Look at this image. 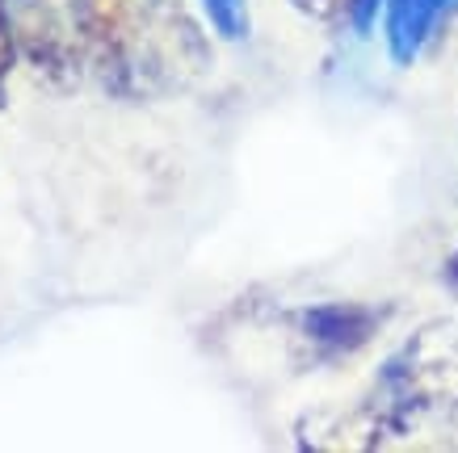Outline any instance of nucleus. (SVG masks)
I'll use <instances>...</instances> for the list:
<instances>
[{"label":"nucleus","instance_id":"9d476101","mask_svg":"<svg viewBox=\"0 0 458 453\" xmlns=\"http://www.w3.org/2000/svg\"><path fill=\"white\" fill-rule=\"evenodd\" d=\"M445 277H450V281H454V286H458V252H454V256H450V264H445Z\"/></svg>","mask_w":458,"mask_h":453},{"label":"nucleus","instance_id":"423d86ee","mask_svg":"<svg viewBox=\"0 0 458 453\" xmlns=\"http://www.w3.org/2000/svg\"><path fill=\"white\" fill-rule=\"evenodd\" d=\"M202 13H207L210 29L223 42H244L249 38V0H202Z\"/></svg>","mask_w":458,"mask_h":453},{"label":"nucleus","instance_id":"39448f33","mask_svg":"<svg viewBox=\"0 0 458 453\" xmlns=\"http://www.w3.org/2000/svg\"><path fill=\"white\" fill-rule=\"evenodd\" d=\"M450 13H458V0H387L383 34H387L391 59L395 63H412Z\"/></svg>","mask_w":458,"mask_h":453},{"label":"nucleus","instance_id":"7ed1b4c3","mask_svg":"<svg viewBox=\"0 0 458 453\" xmlns=\"http://www.w3.org/2000/svg\"><path fill=\"white\" fill-rule=\"evenodd\" d=\"M17 46L42 84L76 88L89 68L84 0H13Z\"/></svg>","mask_w":458,"mask_h":453},{"label":"nucleus","instance_id":"1a4fd4ad","mask_svg":"<svg viewBox=\"0 0 458 453\" xmlns=\"http://www.w3.org/2000/svg\"><path fill=\"white\" fill-rule=\"evenodd\" d=\"M383 4H387V0H353V9H349L353 29H358V34H370V26H375V17Z\"/></svg>","mask_w":458,"mask_h":453},{"label":"nucleus","instance_id":"0eeeda50","mask_svg":"<svg viewBox=\"0 0 458 453\" xmlns=\"http://www.w3.org/2000/svg\"><path fill=\"white\" fill-rule=\"evenodd\" d=\"M17 55H21V46H17L13 26V0H0V105H4V80H9Z\"/></svg>","mask_w":458,"mask_h":453},{"label":"nucleus","instance_id":"6e6552de","mask_svg":"<svg viewBox=\"0 0 458 453\" xmlns=\"http://www.w3.org/2000/svg\"><path fill=\"white\" fill-rule=\"evenodd\" d=\"M291 4L307 21H319V26H333V21L349 17V9H353V0H291Z\"/></svg>","mask_w":458,"mask_h":453},{"label":"nucleus","instance_id":"f03ea898","mask_svg":"<svg viewBox=\"0 0 458 453\" xmlns=\"http://www.w3.org/2000/svg\"><path fill=\"white\" fill-rule=\"evenodd\" d=\"M458 395V323H429L387 361L378 378V403L403 428L417 412Z\"/></svg>","mask_w":458,"mask_h":453},{"label":"nucleus","instance_id":"f257e3e1","mask_svg":"<svg viewBox=\"0 0 458 453\" xmlns=\"http://www.w3.org/2000/svg\"><path fill=\"white\" fill-rule=\"evenodd\" d=\"M89 68L118 101L173 96L210 68L185 0H84Z\"/></svg>","mask_w":458,"mask_h":453},{"label":"nucleus","instance_id":"20e7f679","mask_svg":"<svg viewBox=\"0 0 458 453\" xmlns=\"http://www.w3.org/2000/svg\"><path fill=\"white\" fill-rule=\"evenodd\" d=\"M387 319L383 306H366V302H316L299 311V336L311 344V353L324 361L358 353L361 344L378 331Z\"/></svg>","mask_w":458,"mask_h":453}]
</instances>
